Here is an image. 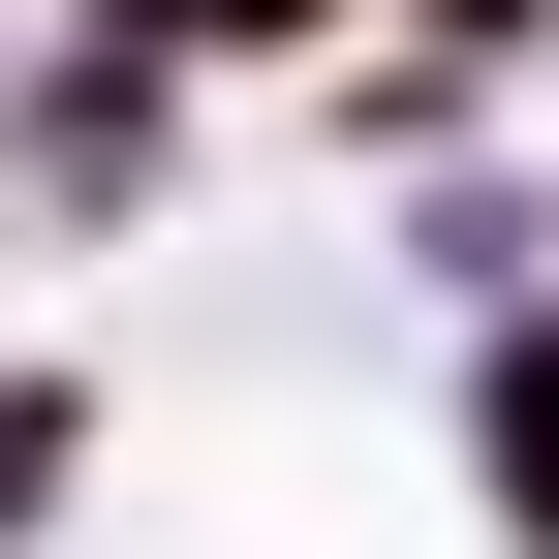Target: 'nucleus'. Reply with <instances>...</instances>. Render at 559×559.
I'll return each mask as SVG.
<instances>
[{
    "label": "nucleus",
    "mask_w": 559,
    "mask_h": 559,
    "mask_svg": "<svg viewBox=\"0 0 559 559\" xmlns=\"http://www.w3.org/2000/svg\"><path fill=\"white\" fill-rule=\"evenodd\" d=\"M187 156H218L187 62H124V32H32V62H0V218H32V249H156Z\"/></svg>",
    "instance_id": "nucleus-1"
},
{
    "label": "nucleus",
    "mask_w": 559,
    "mask_h": 559,
    "mask_svg": "<svg viewBox=\"0 0 559 559\" xmlns=\"http://www.w3.org/2000/svg\"><path fill=\"white\" fill-rule=\"evenodd\" d=\"M373 280H404V311H528V280H559V156H528V124H466V156H404L373 187Z\"/></svg>",
    "instance_id": "nucleus-2"
},
{
    "label": "nucleus",
    "mask_w": 559,
    "mask_h": 559,
    "mask_svg": "<svg viewBox=\"0 0 559 559\" xmlns=\"http://www.w3.org/2000/svg\"><path fill=\"white\" fill-rule=\"evenodd\" d=\"M436 436H466V528H498V559H559V280L436 342Z\"/></svg>",
    "instance_id": "nucleus-3"
},
{
    "label": "nucleus",
    "mask_w": 559,
    "mask_h": 559,
    "mask_svg": "<svg viewBox=\"0 0 559 559\" xmlns=\"http://www.w3.org/2000/svg\"><path fill=\"white\" fill-rule=\"evenodd\" d=\"M94 498H124V404L62 373V342H0V559H62Z\"/></svg>",
    "instance_id": "nucleus-4"
},
{
    "label": "nucleus",
    "mask_w": 559,
    "mask_h": 559,
    "mask_svg": "<svg viewBox=\"0 0 559 559\" xmlns=\"http://www.w3.org/2000/svg\"><path fill=\"white\" fill-rule=\"evenodd\" d=\"M32 32H124V62H187V94H280V62H342L373 0H32Z\"/></svg>",
    "instance_id": "nucleus-5"
},
{
    "label": "nucleus",
    "mask_w": 559,
    "mask_h": 559,
    "mask_svg": "<svg viewBox=\"0 0 559 559\" xmlns=\"http://www.w3.org/2000/svg\"><path fill=\"white\" fill-rule=\"evenodd\" d=\"M373 32H466V62H559V0H373Z\"/></svg>",
    "instance_id": "nucleus-6"
}]
</instances>
